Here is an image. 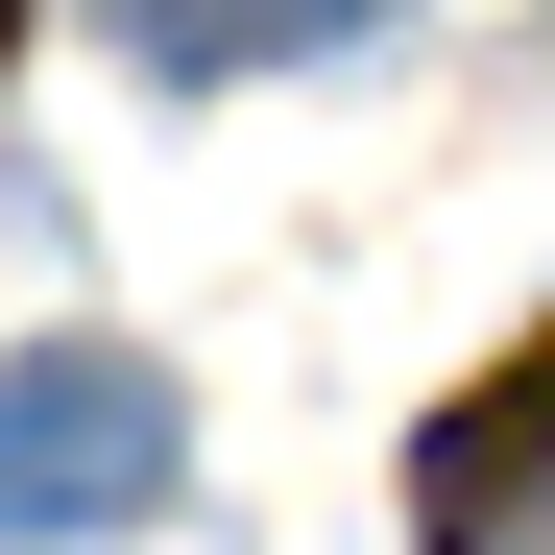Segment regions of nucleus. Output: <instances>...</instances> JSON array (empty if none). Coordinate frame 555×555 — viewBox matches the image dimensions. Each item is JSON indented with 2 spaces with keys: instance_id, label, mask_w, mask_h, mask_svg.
<instances>
[{
  "instance_id": "f03ea898",
  "label": "nucleus",
  "mask_w": 555,
  "mask_h": 555,
  "mask_svg": "<svg viewBox=\"0 0 555 555\" xmlns=\"http://www.w3.org/2000/svg\"><path fill=\"white\" fill-rule=\"evenodd\" d=\"M411 555H555V338H507L411 459Z\"/></svg>"
},
{
  "instance_id": "20e7f679",
  "label": "nucleus",
  "mask_w": 555,
  "mask_h": 555,
  "mask_svg": "<svg viewBox=\"0 0 555 555\" xmlns=\"http://www.w3.org/2000/svg\"><path fill=\"white\" fill-rule=\"evenodd\" d=\"M0 49H25V0H0Z\"/></svg>"
},
{
  "instance_id": "7ed1b4c3",
  "label": "nucleus",
  "mask_w": 555,
  "mask_h": 555,
  "mask_svg": "<svg viewBox=\"0 0 555 555\" xmlns=\"http://www.w3.org/2000/svg\"><path fill=\"white\" fill-rule=\"evenodd\" d=\"M145 25V73H266V49H338L362 0H121Z\"/></svg>"
},
{
  "instance_id": "f257e3e1",
  "label": "nucleus",
  "mask_w": 555,
  "mask_h": 555,
  "mask_svg": "<svg viewBox=\"0 0 555 555\" xmlns=\"http://www.w3.org/2000/svg\"><path fill=\"white\" fill-rule=\"evenodd\" d=\"M169 459H194L169 362H121V338H49V362H0V555L145 531V507H169Z\"/></svg>"
}]
</instances>
